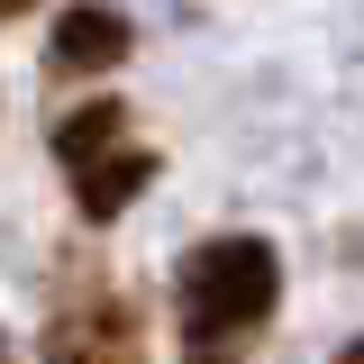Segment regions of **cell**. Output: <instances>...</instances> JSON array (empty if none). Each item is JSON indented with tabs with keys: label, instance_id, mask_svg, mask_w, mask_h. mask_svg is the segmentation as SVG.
I'll list each match as a JSON object with an SVG mask.
<instances>
[{
	"label": "cell",
	"instance_id": "obj_1",
	"mask_svg": "<svg viewBox=\"0 0 364 364\" xmlns=\"http://www.w3.org/2000/svg\"><path fill=\"white\" fill-rule=\"evenodd\" d=\"M273 301H282V255L264 237H210L173 273V318L191 346H228V337L264 328Z\"/></svg>",
	"mask_w": 364,
	"mask_h": 364
},
{
	"label": "cell",
	"instance_id": "obj_2",
	"mask_svg": "<svg viewBox=\"0 0 364 364\" xmlns=\"http://www.w3.org/2000/svg\"><path fill=\"white\" fill-rule=\"evenodd\" d=\"M55 164L73 182V200H82V219H119L136 191L155 182V146H136L128 128V100H82L64 128H55Z\"/></svg>",
	"mask_w": 364,
	"mask_h": 364
},
{
	"label": "cell",
	"instance_id": "obj_3",
	"mask_svg": "<svg viewBox=\"0 0 364 364\" xmlns=\"http://www.w3.org/2000/svg\"><path fill=\"white\" fill-rule=\"evenodd\" d=\"M136 355H146V318L109 282L73 291L64 310L46 318V364H136Z\"/></svg>",
	"mask_w": 364,
	"mask_h": 364
},
{
	"label": "cell",
	"instance_id": "obj_4",
	"mask_svg": "<svg viewBox=\"0 0 364 364\" xmlns=\"http://www.w3.org/2000/svg\"><path fill=\"white\" fill-rule=\"evenodd\" d=\"M136 28L119 18V9H100V0H82V9H64L55 18V46H46V64L55 73H109V64H128Z\"/></svg>",
	"mask_w": 364,
	"mask_h": 364
},
{
	"label": "cell",
	"instance_id": "obj_5",
	"mask_svg": "<svg viewBox=\"0 0 364 364\" xmlns=\"http://www.w3.org/2000/svg\"><path fill=\"white\" fill-rule=\"evenodd\" d=\"M18 9H28V0H0V18H18Z\"/></svg>",
	"mask_w": 364,
	"mask_h": 364
},
{
	"label": "cell",
	"instance_id": "obj_6",
	"mask_svg": "<svg viewBox=\"0 0 364 364\" xmlns=\"http://www.w3.org/2000/svg\"><path fill=\"white\" fill-rule=\"evenodd\" d=\"M0 364H9V346H0Z\"/></svg>",
	"mask_w": 364,
	"mask_h": 364
}]
</instances>
